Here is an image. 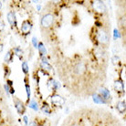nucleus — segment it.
Returning a JSON list of instances; mask_svg holds the SVG:
<instances>
[{
	"mask_svg": "<svg viewBox=\"0 0 126 126\" xmlns=\"http://www.w3.org/2000/svg\"><path fill=\"white\" fill-rule=\"evenodd\" d=\"M70 126H80V125H79V123H77V122H75V123H73Z\"/></svg>",
	"mask_w": 126,
	"mask_h": 126,
	"instance_id": "nucleus-7",
	"label": "nucleus"
},
{
	"mask_svg": "<svg viewBox=\"0 0 126 126\" xmlns=\"http://www.w3.org/2000/svg\"><path fill=\"white\" fill-rule=\"evenodd\" d=\"M86 64L83 61H79L75 64V66L73 68V73L77 76H81L86 72Z\"/></svg>",
	"mask_w": 126,
	"mask_h": 126,
	"instance_id": "nucleus-3",
	"label": "nucleus"
},
{
	"mask_svg": "<svg viewBox=\"0 0 126 126\" xmlns=\"http://www.w3.org/2000/svg\"><path fill=\"white\" fill-rule=\"evenodd\" d=\"M3 28H4V22L0 20V30H1V29H3Z\"/></svg>",
	"mask_w": 126,
	"mask_h": 126,
	"instance_id": "nucleus-6",
	"label": "nucleus"
},
{
	"mask_svg": "<svg viewBox=\"0 0 126 126\" xmlns=\"http://www.w3.org/2000/svg\"><path fill=\"white\" fill-rule=\"evenodd\" d=\"M115 89L118 92H122L123 90V84L121 83L119 80H117V81H115Z\"/></svg>",
	"mask_w": 126,
	"mask_h": 126,
	"instance_id": "nucleus-5",
	"label": "nucleus"
},
{
	"mask_svg": "<svg viewBox=\"0 0 126 126\" xmlns=\"http://www.w3.org/2000/svg\"><path fill=\"white\" fill-rule=\"evenodd\" d=\"M54 22H55V16L52 13L47 12L43 14L40 18V28L42 30V34L43 32L50 30L53 28Z\"/></svg>",
	"mask_w": 126,
	"mask_h": 126,
	"instance_id": "nucleus-1",
	"label": "nucleus"
},
{
	"mask_svg": "<svg viewBox=\"0 0 126 126\" xmlns=\"http://www.w3.org/2000/svg\"><path fill=\"white\" fill-rule=\"evenodd\" d=\"M110 29L108 28H100L97 31V40L103 47H107L110 44Z\"/></svg>",
	"mask_w": 126,
	"mask_h": 126,
	"instance_id": "nucleus-2",
	"label": "nucleus"
},
{
	"mask_svg": "<svg viewBox=\"0 0 126 126\" xmlns=\"http://www.w3.org/2000/svg\"><path fill=\"white\" fill-rule=\"evenodd\" d=\"M92 6H93V8H94L95 11H97L98 13H101V14L105 13L107 10L105 4L101 1H95V2H93Z\"/></svg>",
	"mask_w": 126,
	"mask_h": 126,
	"instance_id": "nucleus-4",
	"label": "nucleus"
}]
</instances>
